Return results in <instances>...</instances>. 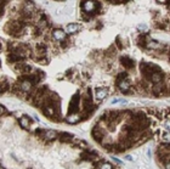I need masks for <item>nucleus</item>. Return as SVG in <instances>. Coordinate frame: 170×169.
I'll return each instance as SVG.
<instances>
[{
	"label": "nucleus",
	"mask_w": 170,
	"mask_h": 169,
	"mask_svg": "<svg viewBox=\"0 0 170 169\" xmlns=\"http://www.w3.org/2000/svg\"><path fill=\"white\" fill-rule=\"evenodd\" d=\"M5 30L12 36H20L24 32V22H22L21 20L10 21L5 27Z\"/></svg>",
	"instance_id": "obj_1"
},
{
	"label": "nucleus",
	"mask_w": 170,
	"mask_h": 169,
	"mask_svg": "<svg viewBox=\"0 0 170 169\" xmlns=\"http://www.w3.org/2000/svg\"><path fill=\"white\" fill-rule=\"evenodd\" d=\"M81 9H83V11H85L86 15L94 16V15L100 13L101 4L95 1V0H85V1L81 3Z\"/></svg>",
	"instance_id": "obj_2"
},
{
	"label": "nucleus",
	"mask_w": 170,
	"mask_h": 169,
	"mask_svg": "<svg viewBox=\"0 0 170 169\" xmlns=\"http://www.w3.org/2000/svg\"><path fill=\"white\" fill-rule=\"evenodd\" d=\"M140 70L142 72V76L145 77V79L149 80L151 76H152L154 72L160 71V68L157 65H154V63H149V62L144 61V62H141V65H140Z\"/></svg>",
	"instance_id": "obj_3"
},
{
	"label": "nucleus",
	"mask_w": 170,
	"mask_h": 169,
	"mask_svg": "<svg viewBox=\"0 0 170 169\" xmlns=\"http://www.w3.org/2000/svg\"><path fill=\"white\" fill-rule=\"evenodd\" d=\"M117 86H118V89L120 90L123 94H132L130 91L131 85H130L129 79H122V80L117 82Z\"/></svg>",
	"instance_id": "obj_4"
},
{
	"label": "nucleus",
	"mask_w": 170,
	"mask_h": 169,
	"mask_svg": "<svg viewBox=\"0 0 170 169\" xmlns=\"http://www.w3.org/2000/svg\"><path fill=\"white\" fill-rule=\"evenodd\" d=\"M79 102H80V94L77 93L74 96H73L72 101L69 103V108H68L71 111V113H75L78 109H79Z\"/></svg>",
	"instance_id": "obj_5"
},
{
	"label": "nucleus",
	"mask_w": 170,
	"mask_h": 169,
	"mask_svg": "<svg viewBox=\"0 0 170 169\" xmlns=\"http://www.w3.org/2000/svg\"><path fill=\"white\" fill-rule=\"evenodd\" d=\"M105 135H106V131H103V129H100V128H95L94 127L93 131H91V136H93L97 142H101V141L103 140Z\"/></svg>",
	"instance_id": "obj_6"
},
{
	"label": "nucleus",
	"mask_w": 170,
	"mask_h": 169,
	"mask_svg": "<svg viewBox=\"0 0 170 169\" xmlns=\"http://www.w3.org/2000/svg\"><path fill=\"white\" fill-rule=\"evenodd\" d=\"M15 68H16V71L22 73V74H28V73H30V71H32V67L29 65H27V63L22 62V61L21 62H17Z\"/></svg>",
	"instance_id": "obj_7"
},
{
	"label": "nucleus",
	"mask_w": 170,
	"mask_h": 169,
	"mask_svg": "<svg viewBox=\"0 0 170 169\" xmlns=\"http://www.w3.org/2000/svg\"><path fill=\"white\" fill-rule=\"evenodd\" d=\"M120 62H122V65L124 66V68H126V70H131V68H134L135 67V61L132 60L131 57L129 56H123L120 57Z\"/></svg>",
	"instance_id": "obj_8"
},
{
	"label": "nucleus",
	"mask_w": 170,
	"mask_h": 169,
	"mask_svg": "<svg viewBox=\"0 0 170 169\" xmlns=\"http://www.w3.org/2000/svg\"><path fill=\"white\" fill-rule=\"evenodd\" d=\"M163 79H164V76L162 71H158V72H154L149 78V82H152L153 84H159V83H163Z\"/></svg>",
	"instance_id": "obj_9"
},
{
	"label": "nucleus",
	"mask_w": 170,
	"mask_h": 169,
	"mask_svg": "<svg viewBox=\"0 0 170 169\" xmlns=\"http://www.w3.org/2000/svg\"><path fill=\"white\" fill-rule=\"evenodd\" d=\"M107 95H108V89H106V88H99V89H96V91H95L96 100H99V101L105 100L106 97H107Z\"/></svg>",
	"instance_id": "obj_10"
},
{
	"label": "nucleus",
	"mask_w": 170,
	"mask_h": 169,
	"mask_svg": "<svg viewBox=\"0 0 170 169\" xmlns=\"http://www.w3.org/2000/svg\"><path fill=\"white\" fill-rule=\"evenodd\" d=\"M35 51H36V55H38V57H44V56H46V52H48L46 45L43 44V43L36 44V46H35Z\"/></svg>",
	"instance_id": "obj_11"
},
{
	"label": "nucleus",
	"mask_w": 170,
	"mask_h": 169,
	"mask_svg": "<svg viewBox=\"0 0 170 169\" xmlns=\"http://www.w3.org/2000/svg\"><path fill=\"white\" fill-rule=\"evenodd\" d=\"M96 157H97V152L95 150H88L81 153V158H85L86 161H94Z\"/></svg>",
	"instance_id": "obj_12"
},
{
	"label": "nucleus",
	"mask_w": 170,
	"mask_h": 169,
	"mask_svg": "<svg viewBox=\"0 0 170 169\" xmlns=\"http://www.w3.org/2000/svg\"><path fill=\"white\" fill-rule=\"evenodd\" d=\"M52 36H54V39L55 40H58V42H61V40H63L66 38V33H65V30H62V29H55L52 32Z\"/></svg>",
	"instance_id": "obj_13"
},
{
	"label": "nucleus",
	"mask_w": 170,
	"mask_h": 169,
	"mask_svg": "<svg viewBox=\"0 0 170 169\" xmlns=\"http://www.w3.org/2000/svg\"><path fill=\"white\" fill-rule=\"evenodd\" d=\"M152 93H153L154 96H159V95H162V94H163V83L153 84Z\"/></svg>",
	"instance_id": "obj_14"
},
{
	"label": "nucleus",
	"mask_w": 170,
	"mask_h": 169,
	"mask_svg": "<svg viewBox=\"0 0 170 169\" xmlns=\"http://www.w3.org/2000/svg\"><path fill=\"white\" fill-rule=\"evenodd\" d=\"M58 140L61 142H69L71 140H73V135L68 133H61V134H58Z\"/></svg>",
	"instance_id": "obj_15"
},
{
	"label": "nucleus",
	"mask_w": 170,
	"mask_h": 169,
	"mask_svg": "<svg viewBox=\"0 0 170 169\" xmlns=\"http://www.w3.org/2000/svg\"><path fill=\"white\" fill-rule=\"evenodd\" d=\"M32 122H33V121H32L29 117H22L21 119H20V125L22 128H24V129H28Z\"/></svg>",
	"instance_id": "obj_16"
},
{
	"label": "nucleus",
	"mask_w": 170,
	"mask_h": 169,
	"mask_svg": "<svg viewBox=\"0 0 170 169\" xmlns=\"http://www.w3.org/2000/svg\"><path fill=\"white\" fill-rule=\"evenodd\" d=\"M67 33H69V34H73V33H77L78 30H79V25L78 23H69L67 26Z\"/></svg>",
	"instance_id": "obj_17"
},
{
	"label": "nucleus",
	"mask_w": 170,
	"mask_h": 169,
	"mask_svg": "<svg viewBox=\"0 0 170 169\" xmlns=\"http://www.w3.org/2000/svg\"><path fill=\"white\" fill-rule=\"evenodd\" d=\"M58 136V134L55 130H45V139L46 140H55Z\"/></svg>",
	"instance_id": "obj_18"
},
{
	"label": "nucleus",
	"mask_w": 170,
	"mask_h": 169,
	"mask_svg": "<svg viewBox=\"0 0 170 169\" xmlns=\"http://www.w3.org/2000/svg\"><path fill=\"white\" fill-rule=\"evenodd\" d=\"M66 121H67V123H69V124H74V123L80 121V117L78 115H75V113H72L71 116H68L66 118Z\"/></svg>",
	"instance_id": "obj_19"
},
{
	"label": "nucleus",
	"mask_w": 170,
	"mask_h": 169,
	"mask_svg": "<svg viewBox=\"0 0 170 169\" xmlns=\"http://www.w3.org/2000/svg\"><path fill=\"white\" fill-rule=\"evenodd\" d=\"M73 141H74V144L78 146V147H80V148L88 147V142H86L85 140H79V139H74V138H73Z\"/></svg>",
	"instance_id": "obj_20"
},
{
	"label": "nucleus",
	"mask_w": 170,
	"mask_h": 169,
	"mask_svg": "<svg viewBox=\"0 0 170 169\" xmlns=\"http://www.w3.org/2000/svg\"><path fill=\"white\" fill-rule=\"evenodd\" d=\"M9 83L7 82H5V80H3V82H0V93H5V91H7L9 90Z\"/></svg>",
	"instance_id": "obj_21"
},
{
	"label": "nucleus",
	"mask_w": 170,
	"mask_h": 169,
	"mask_svg": "<svg viewBox=\"0 0 170 169\" xmlns=\"http://www.w3.org/2000/svg\"><path fill=\"white\" fill-rule=\"evenodd\" d=\"M128 78H129V76H128L126 72H120L117 74V82L122 80V79H128Z\"/></svg>",
	"instance_id": "obj_22"
},
{
	"label": "nucleus",
	"mask_w": 170,
	"mask_h": 169,
	"mask_svg": "<svg viewBox=\"0 0 170 169\" xmlns=\"http://www.w3.org/2000/svg\"><path fill=\"white\" fill-rule=\"evenodd\" d=\"M162 140L163 142H170V131L167 130L164 134H162Z\"/></svg>",
	"instance_id": "obj_23"
},
{
	"label": "nucleus",
	"mask_w": 170,
	"mask_h": 169,
	"mask_svg": "<svg viewBox=\"0 0 170 169\" xmlns=\"http://www.w3.org/2000/svg\"><path fill=\"white\" fill-rule=\"evenodd\" d=\"M96 166L100 168H112L113 167L111 163H100V164H96Z\"/></svg>",
	"instance_id": "obj_24"
},
{
	"label": "nucleus",
	"mask_w": 170,
	"mask_h": 169,
	"mask_svg": "<svg viewBox=\"0 0 170 169\" xmlns=\"http://www.w3.org/2000/svg\"><path fill=\"white\" fill-rule=\"evenodd\" d=\"M38 60H39V63H41V65H48V58H45V56L38 57Z\"/></svg>",
	"instance_id": "obj_25"
},
{
	"label": "nucleus",
	"mask_w": 170,
	"mask_h": 169,
	"mask_svg": "<svg viewBox=\"0 0 170 169\" xmlns=\"http://www.w3.org/2000/svg\"><path fill=\"white\" fill-rule=\"evenodd\" d=\"M164 128H165L167 130L170 131V118H168V119L164 122Z\"/></svg>",
	"instance_id": "obj_26"
},
{
	"label": "nucleus",
	"mask_w": 170,
	"mask_h": 169,
	"mask_svg": "<svg viewBox=\"0 0 170 169\" xmlns=\"http://www.w3.org/2000/svg\"><path fill=\"white\" fill-rule=\"evenodd\" d=\"M116 45L118 46V49H123V45L120 43V38L119 36H117V39H116Z\"/></svg>",
	"instance_id": "obj_27"
},
{
	"label": "nucleus",
	"mask_w": 170,
	"mask_h": 169,
	"mask_svg": "<svg viewBox=\"0 0 170 169\" xmlns=\"http://www.w3.org/2000/svg\"><path fill=\"white\" fill-rule=\"evenodd\" d=\"M163 166H164L165 168H168V169H170V159H168V161H165V162L163 163Z\"/></svg>",
	"instance_id": "obj_28"
},
{
	"label": "nucleus",
	"mask_w": 170,
	"mask_h": 169,
	"mask_svg": "<svg viewBox=\"0 0 170 169\" xmlns=\"http://www.w3.org/2000/svg\"><path fill=\"white\" fill-rule=\"evenodd\" d=\"M6 112V108L4 107V106H1V105H0V116L1 115H4V113Z\"/></svg>",
	"instance_id": "obj_29"
},
{
	"label": "nucleus",
	"mask_w": 170,
	"mask_h": 169,
	"mask_svg": "<svg viewBox=\"0 0 170 169\" xmlns=\"http://www.w3.org/2000/svg\"><path fill=\"white\" fill-rule=\"evenodd\" d=\"M128 1H130V0H117L116 4H126Z\"/></svg>",
	"instance_id": "obj_30"
},
{
	"label": "nucleus",
	"mask_w": 170,
	"mask_h": 169,
	"mask_svg": "<svg viewBox=\"0 0 170 169\" xmlns=\"http://www.w3.org/2000/svg\"><path fill=\"white\" fill-rule=\"evenodd\" d=\"M155 1H157L158 4H167L168 0H155Z\"/></svg>",
	"instance_id": "obj_31"
},
{
	"label": "nucleus",
	"mask_w": 170,
	"mask_h": 169,
	"mask_svg": "<svg viewBox=\"0 0 170 169\" xmlns=\"http://www.w3.org/2000/svg\"><path fill=\"white\" fill-rule=\"evenodd\" d=\"M125 159H128V161H132V159H134V157H132V156H129V154H128V156H125Z\"/></svg>",
	"instance_id": "obj_32"
},
{
	"label": "nucleus",
	"mask_w": 170,
	"mask_h": 169,
	"mask_svg": "<svg viewBox=\"0 0 170 169\" xmlns=\"http://www.w3.org/2000/svg\"><path fill=\"white\" fill-rule=\"evenodd\" d=\"M119 101H120L119 99H113V100H112V103H113V105H114V103H118Z\"/></svg>",
	"instance_id": "obj_33"
},
{
	"label": "nucleus",
	"mask_w": 170,
	"mask_h": 169,
	"mask_svg": "<svg viewBox=\"0 0 170 169\" xmlns=\"http://www.w3.org/2000/svg\"><path fill=\"white\" fill-rule=\"evenodd\" d=\"M105 1H107V3H112V4H116L117 0H105Z\"/></svg>",
	"instance_id": "obj_34"
},
{
	"label": "nucleus",
	"mask_w": 170,
	"mask_h": 169,
	"mask_svg": "<svg viewBox=\"0 0 170 169\" xmlns=\"http://www.w3.org/2000/svg\"><path fill=\"white\" fill-rule=\"evenodd\" d=\"M139 28H140V29H146V26H145V25H140Z\"/></svg>",
	"instance_id": "obj_35"
},
{
	"label": "nucleus",
	"mask_w": 170,
	"mask_h": 169,
	"mask_svg": "<svg viewBox=\"0 0 170 169\" xmlns=\"http://www.w3.org/2000/svg\"><path fill=\"white\" fill-rule=\"evenodd\" d=\"M113 159H114V162H117V164H122V162H120V161H118L117 158H114V157H113Z\"/></svg>",
	"instance_id": "obj_36"
},
{
	"label": "nucleus",
	"mask_w": 170,
	"mask_h": 169,
	"mask_svg": "<svg viewBox=\"0 0 170 169\" xmlns=\"http://www.w3.org/2000/svg\"><path fill=\"white\" fill-rule=\"evenodd\" d=\"M6 0H0V4H5Z\"/></svg>",
	"instance_id": "obj_37"
},
{
	"label": "nucleus",
	"mask_w": 170,
	"mask_h": 169,
	"mask_svg": "<svg viewBox=\"0 0 170 169\" xmlns=\"http://www.w3.org/2000/svg\"><path fill=\"white\" fill-rule=\"evenodd\" d=\"M0 50H1V43H0Z\"/></svg>",
	"instance_id": "obj_38"
},
{
	"label": "nucleus",
	"mask_w": 170,
	"mask_h": 169,
	"mask_svg": "<svg viewBox=\"0 0 170 169\" xmlns=\"http://www.w3.org/2000/svg\"><path fill=\"white\" fill-rule=\"evenodd\" d=\"M0 66H1V62H0Z\"/></svg>",
	"instance_id": "obj_39"
}]
</instances>
